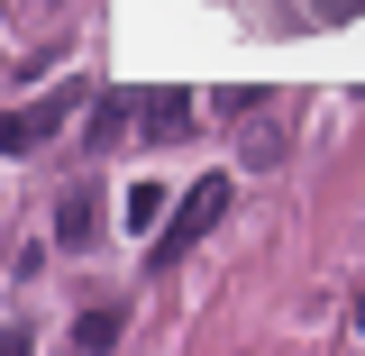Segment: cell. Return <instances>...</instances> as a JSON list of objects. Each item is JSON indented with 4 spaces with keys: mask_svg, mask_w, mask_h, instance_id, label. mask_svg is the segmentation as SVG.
<instances>
[{
    "mask_svg": "<svg viewBox=\"0 0 365 356\" xmlns=\"http://www.w3.org/2000/svg\"><path fill=\"white\" fill-rule=\"evenodd\" d=\"M28 347H37L28 329H0V356H28Z\"/></svg>",
    "mask_w": 365,
    "mask_h": 356,
    "instance_id": "8",
    "label": "cell"
},
{
    "mask_svg": "<svg viewBox=\"0 0 365 356\" xmlns=\"http://www.w3.org/2000/svg\"><path fill=\"white\" fill-rule=\"evenodd\" d=\"M128 119H137V91H101V101H91V146H119V137H128Z\"/></svg>",
    "mask_w": 365,
    "mask_h": 356,
    "instance_id": "5",
    "label": "cell"
},
{
    "mask_svg": "<svg viewBox=\"0 0 365 356\" xmlns=\"http://www.w3.org/2000/svg\"><path fill=\"white\" fill-rule=\"evenodd\" d=\"M165 210H174V192H165V183H128V201H119V220H128V228H155Z\"/></svg>",
    "mask_w": 365,
    "mask_h": 356,
    "instance_id": "6",
    "label": "cell"
},
{
    "mask_svg": "<svg viewBox=\"0 0 365 356\" xmlns=\"http://www.w3.org/2000/svg\"><path fill=\"white\" fill-rule=\"evenodd\" d=\"M101 220H110V210H101V192H91V183H73V192L55 201V247H91V238H101Z\"/></svg>",
    "mask_w": 365,
    "mask_h": 356,
    "instance_id": "4",
    "label": "cell"
},
{
    "mask_svg": "<svg viewBox=\"0 0 365 356\" xmlns=\"http://www.w3.org/2000/svg\"><path fill=\"white\" fill-rule=\"evenodd\" d=\"M73 110H83V91H73V83H64V91H46V101H28V110H9V119H0V156H37V146L64 128Z\"/></svg>",
    "mask_w": 365,
    "mask_h": 356,
    "instance_id": "2",
    "label": "cell"
},
{
    "mask_svg": "<svg viewBox=\"0 0 365 356\" xmlns=\"http://www.w3.org/2000/svg\"><path fill=\"white\" fill-rule=\"evenodd\" d=\"M220 210H228V174H201L192 192H174V210L155 220V256H146V265H155V274H174L182 256H192V247L220 228Z\"/></svg>",
    "mask_w": 365,
    "mask_h": 356,
    "instance_id": "1",
    "label": "cell"
},
{
    "mask_svg": "<svg viewBox=\"0 0 365 356\" xmlns=\"http://www.w3.org/2000/svg\"><path fill=\"white\" fill-rule=\"evenodd\" d=\"M128 137H192V91H137Z\"/></svg>",
    "mask_w": 365,
    "mask_h": 356,
    "instance_id": "3",
    "label": "cell"
},
{
    "mask_svg": "<svg viewBox=\"0 0 365 356\" xmlns=\"http://www.w3.org/2000/svg\"><path fill=\"white\" fill-rule=\"evenodd\" d=\"M73 347H83V356H110V347H119V311H83V320H73Z\"/></svg>",
    "mask_w": 365,
    "mask_h": 356,
    "instance_id": "7",
    "label": "cell"
}]
</instances>
